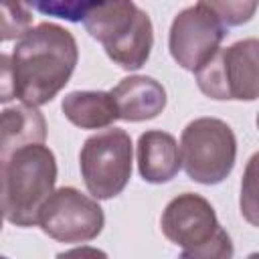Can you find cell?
I'll return each mask as SVG.
<instances>
[{
    "label": "cell",
    "mask_w": 259,
    "mask_h": 259,
    "mask_svg": "<svg viewBox=\"0 0 259 259\" xmlns=\"http://www.w3.org/2000/svg\"><path fill=\"white\" fill-rule=\"evenodd\" d=\"M255 162H257V156L251 158L245 182L241 186V212L247 217V221L251 225H257V219H255Z\"/></svg>",
    "instance_id": "18"
},
{
    "label": "cell",
    "mask_w": 259,
    "mask_h": 259,
    "mask_svg": "<svg viewBox=\"0 0 259 259\" xmlns=\"http://www.w3.org/2000/svg\"><path fill=\"white\" fill-rule=\"evenodd\" d=\"M77 61V40L67 28L55 22L32 26L12 51L16 97L30 107L53 101L69 83Z\"/></svg>",
    "instance_id": "1"
},
{
    "label": "cell",
    "mask_w": 259,
    "mask_h": 259,
    "mask_svg": "<svg viewBox=\"0 0 259 259\" xmlns=\"http://www.w3.org/2000/svg\"><path fill=\"white\" fill-rule=\"evenodd\" d=\"M36 225L55 241L87 243L103 231L105 217L95 198L75 186H63L45 200Z\"/></svg>",
    "instance_id": "7"
},
{
    "label": "cell",
    "mask_w": 259,
    "mask_h": 259,
    "mask_svg": "<svg viewBox=\"0 0 259 259\" xmlns=\"http://www.w3.org/2000/svg\"><path fill=\"white\" fill-rule=\"evenodd\" d=\"M180 166L198 184L223 182L237 160V138L231 125L217 117L192 119L180 136Z\"/></svg>",
    "instance_id": "4"
},
{
    "label": "cell",
    "mask_w": 259,
    "mask_h": 259,
    "mask_svg": "<svg viewBox=\"0 0 259 259\" xmlns=\"http://www.w3.org/2000/svg\"><path fill=\"white\" fill-rule=\"evenodd\" d=\"M0 259H8V257H4V255H0Z\"/></svg>",
    "instance_id": "22"
},
{
    "label": "cell",
    "mask_w": 259,
    "mask_h": 259,
    "mask_svg": "<svg viewBox=\"0 0 259 259\" xmlns=\"http://www.w3.org/2000/svg\"><path fill=\"white\" fill-rule=\"evenodd\" d=\"M83 24L107 57L125 71L142 69L154 47L150 16L134 2H93Z\"/></svg>",
    "instance_id": "2"
},
{
    "label": "cell",
    "mask_w": 259,
    "mask_h": 259,
    "mask_svg": "<svg viewBox=\"0 0 259 259\" xmlns=\"http://www.w3.org/2000/svg\"><path fill=\"white\" fill-rule=\"evenodd\" d=\"M4 219H6V214H4V208H2V204H0V231H2V223H4Z\"/></svg>",
    "instance_id": "21"
},
{
    "label": "cell",
    "mask_w": 259,
    "mask_h": 259,
    "mask_svg": "<svg viewBox=\"0 0 259 259\" xmlns=\"http://www.w3.org/2000/svg\"><path fill=\"white\" fill-rule=\"evenodd\" d=\"M233 251L231 235L221 227L208 241L192 249H182L180 259H233Z\"/></svg>",
    "instance_id": "15"
},
{
    "label": "cell",
    "mask_w": 259,
    "mask_h": 259,
    "mask_svg": "<svg viewBox=\"0 0 259 259\" xmlns=\"http://www.w3.org/2000/svg\"><path fill=\"white\" fill-rule=\"evenodd\" d=\"M57 182L55 154L45 146H26L6 160L4 214L16 227H32L40 206L53 194Z\"/></svg>",
    "instance_id": "3"
},
{
    "label": "cell",
    "mask_w": 259,
    "mask_h": 259,
    "mask_svg": "<svg viewBox=\"0 0 259 259\" xmlns=\"http://www.w3.org/2000/svg\"><path fill=\"white\" fill-rule=\"evenodd\" d=\"M16 97V81L12 69V57L0 53V103H8Z\"/></svg>",
    "instance_id": "19"
},
{
    "label": "cell",
    "mask_w": 259,
    "mask_h": 259,
    "mask_svg": "<svg viewBox=\"0 0 259 259\" xmlns=\"http://www.w3.org/2000/svg\"><path fill=\"white\" fill-rule=\"evenodd\" d=\"M93 6V2H77V0H71V2H36L32 4V8L45 12V14H53V16H59V18H67V20H83L87 10Z\"/></svg>",
    "instance_id": "17"
},
{
    "label": "cell",
    "mask_w": 259,
    "mask_h": 259,
    "mask_svg": "<svg viewBox=\"0 0 259 259\" xmlns=\"http://www.w3.org/2000/svg\"><path fill=\"white\" fill-rule=\"evenodd\" d=\"M47 121L38 107L12 105L0 111V160H8L14 152L45 144Z\"/></svg>",
    "instance_id": "12"
},
{
    "label": "cell",
    "mask_w": 259,
    "mask_h": 259,
    "mask_svg": "<svg viewBox=\"0 0 259 259\" xmlns=\"http://www.w3.org/2000/svg\"><path fill=\"white\" fill-rule=\"evenodd\" d=\"M225 26H239L249 22L257 10V2H208Z\"/></svg>",
    "instance_id": "16"
},
{
    "label": "cell",
    "mask_w": 259,
    "mask_h": 259,
    "mask_svg": "<svg viewBox=\"0 0 259 259\" xmlns=\"http://www.w3.org/2000/svg\"><path fill=\"white\" fill-rule=\"evenodd\" d=\"M32 28V12L26 4L0 2V42L24 36Z\"/></svg>",
    "instance_id": "14"
},
{
    "label": "cell",
    "mask_w": 259,
    "mask_h": 259,
    "mask_svg": "<svg viewBox=\"0 0 259 259\" xmlns=\"http://www.w3.org/2000/svg\"><path fill=\"white\" fill-rule=\"evenodd\" d=\"M160 227L164 237L182 249L208 241L221 229L212 204L196 192H182L172 198L162 212Z\"/></svg>",
    "instance_id": "9"
},
{
    "label": "cell",
    "mask_w": 259,
    "mask_h": 259,
    "mask_svg": "<svg viewBox=\"0 0 259 259\" xmlns=\"http://www.w3.org/2000/svg\"><path fill=\"white\" fill-rule=\"evenodd\" d=\"M57 259H107V253L97 247L81 245V247H73V249L57 253Z\"/></svg>",
    "instance_id": "20"
},
{
    "label": "cell",
    "mask_w": 259,
    "mask_h": 259,
    "mask_svg": "<svg viewBox=\"0 0 259 259\" xmlns=\"http://www.w3.org/2000/svg\"><path fill=\"white\" fill-rule=\"evenodd\" d=\"M109 93L115 101L117 115L123 121L154 119L166 107V89L154 77H123Z\"/></svg>",
    "instance_id": "10"
},
{
    "label": "cell",
    "mask_w": 259,
    "mask_h": 259,
    "mask_svg": "<svg viewBox=\"0 0 259 259\" xmlns=\"http://www.w3.org/2000/svg\"><path fill=\"white\" fill-rule=\"evenodd\" d=\"M227 26L206 0L180 10L170 26L168 49L172 59L186 71L196 73L221 49Z\"/></svg>",
    "instance_id": "8"
},
{
    "label": "cell",
    "mask_w": 259,
    "mask_h": 259,
    "mask_svg": "<svg viewBox=\"0 0 259 259\" xmlns=\"http://www.w3.org/2000/svg\"><path fill=\"white\" fill-rule=\"evenodd\" d=\"M178 142L162 130H148L138 140V170L146 182H170L180 170Z\"/></svg>",
    "instance_id": "11"
},
{
    "label": "cell",
    "mask_w": 259,
    "mask_h": 259,
    "mask_svg": "<svg viewBox=\"0 0 259 259\" xmlns=\"http://www.w3.org/2000/svg\"><path fill=\"white\" fill-rule=\"evenodd\" d=\"M61 109L65 117L81 130H103L119 119L109 91H71L63 97Z\"/></svg>",
    "instance_id": "13"
},
{
    "label": "cell",
    "mask_w": 259,
    "mask_h": 259,
    "mask_svg": "<svg viewBox=\"0 0 259 259\" xmlns=\"http://www.w3.org/2000/svg\"><path fill=\"white\" fill-rule=\"evenodd\" d=\"M132 138L125 130L109 127L85 140L79 168L91 198L107 200L123 192L132 178Z\"/></svg>",
    "instance_id": "5"
},
{
    "label": "cell",
    "mask_w": 259,
    "mask_h": 259,
    "mask_svg": "<svg viewBox=\"0 0 259 259\" xmlns=\"http://www.w3.org/2000/svg\"><path fill=\"white\" fill-rule=\"evenodd\" d=\"M259 42L257 38L237 40L219 49L208 63L196 71L198 89L219 101H255L259 95Z\"/></svg>",
    "instance_id": "6"
}]
</instances>
